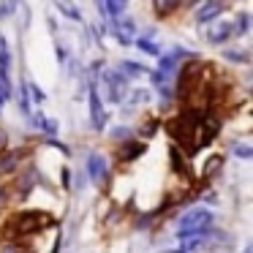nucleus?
I'll return each instance as SVG.
<instances>
[{
    "mask_svg": "<svg viewBox=\"0 0 253 253\" xmlns=\"http://www.w3.org/2000/svg\"><path fill=\"white\" fill-rule=\"evenodd\" d=\"M215 226V215L207 207H191L177 223V240H185V237H199L207 234Z\"/></svg>",
    "mask_w": 253,
    "mask_h": 253,
    "instance_id": "obj_1",
    "label": "nucleus"
},
{
    "mask_svg": "<svg viewBox=\"0 0 253 253\" xmlns=\"http://www.w3.org/2000/svg\"><path fill=\"white\" fill-rule=\"evenodd\" d=\"M55 223V218H52L49 212H36V210H28V212H19L14 215L11 220H8V231H11L14 237H28V234H36V231H41L44 226H52ZM11 237V240H14ZM8 240V242H11Z\"/></svg>",
    "mask_w": 253,
    "mask_h": 253,
    "instance_id": "obj_2",
    "label": "nucleus"
},
{
    "mask_svg": "<svg viewBox=\"0 0 253 253\" xmlns=\"http://www.w3.org/2000/svg\"><path fill=\"white\" fill-rule=\"evenodd\" d=\"M104 82H106V95L112 104H123V98L128 95V79H123L117 71H104Z\"/></svg>",
    "mask_w": 253,
    "mask_h": 253,
    "instance_id": "obj_3",
    "label": "nucleus"
},
{
    "mask_svg": "<svg viewBox=\"0 0 253 253\" xmlns=\"http://www.w3.org/2000/svg\"><path fill=\"white\" fill-rule=\"evenodd\" d=\"M87 98H90V126H93V131H104L106 126V112L104 106H101V95H98V87H95V82L87 84Z\"/></svg>",
    "mask_w": 253,
    "mask_h": 253,
    "instance_id": "obj_4",
    "label": "nucleus"
},
{
    "mask_svg": "<svg viewBox=\"0 0 253 253\" xmlns=\"http://www.w3.org/2000/svg\"><path fill=\"white\" fill-rule=\"evenodd\" d=\"M87 177L93 182H98V185H106V180H109V164H106V158L101 153L87 155Z\"/></svg>",
    "mask_w": 253,
    "mask_h": 253,
    "instance_id": "obj_5",
    "label": "nucleus"
},
{
    "mask_svg": "<svg viewBox=\"0 0 253 253\" xmlns=\"http://www.w3.org/2000/svg\"><path fill=\"white\" fill-rule=\"evenodd\" d=\"M234 36V22L231 19H215L207 30V41L210 44H226Z\"/></svg>",
    "mask_w": 253,
    "mask_h": 253,
    "instance_id": "obj_6",
    "label": "nucleus"
},
{
    "mask_svg": "<svg viewBox=\"0 0 253 253\" xmlns=\"http://www.w3.org/2000/svg\"><path fill=\"white\" fill-rule=\"evenodd\" d=\"M223 3L220 0H210V3H202V6L196 8V25H212L215 19L223 14Z\"/></svg>",
    "mask_w": 253,
    "mask_h": 253,
    "instance_id": "obj_7",
    "label": "nucleus"
},
{
    "mask_svg": "<svg viewBox=\"0 0 253 253\" xmlns=\"http://www.w3.org/2000/svg\"><path fill=\"white\" fill-rule=\"evenodd\" d=\"M144 150H147V144H144L142 139H128V142L120 147V161L123 164H131V161H136Z\"/></svg>",
    "mask_w": 253,
    "mask_h": 253,
    "instance_id": "obj_8",
    "label": "nucleus"
},
{
    "mask_svg": "<svg viewBox=\"0 0 253 253\" xmlns=\"http://www.w3.org/2000/svg\"><path fill=\"white\" fill-rule=\"evenodd\" d=\"M8 71H11V49H8V41L3 39V36H0V82L11 87Z\"/></svg>",
    "mask_w": 253,
    "mask_h": 253,
    "instance_id": "obj_9",
    "label": "nucleus"
},
{
    "mask_svg": "<svg viewBox=\"0 0 253 253\" xmlns=\"http://www.w3.org/2000/svg\"><path fill=\"white\" fill-rule=\"evenodd\" d=\"M39 182V169L36 166H28L25 171H19V177H17V191L22 193V199H25V193L30 191V188Z\"/></svg>",
    "mask_w": 253,
    "mask_h": 253,
    "instance_id": "obj_10",
    "label": "nucleus"
},
{
    "mask_svg": "<svg viewBox=\"0 0 253 253\" xmlns=\"http://www.w3.org/2000/svg\"><path fill=\"white\" fill-rule=\"evenodd\" d=\"M117 74H120L123 79H136V77H144V74H150V68L139 66L136 60H123L120 66H117Z\"/></svg>",
    "mask_w": 253,
    "mask_h": 253,
    "instance_id": "obj_11",
    "label": "nucleus"
},
{
    "mask_svg": "<svg viewBox=\"0 0 253 253\" xmlns=\"http://www.w3.org/2000/svg\"><path fill=\"white\" fill-rule=\"evenodd\" d=\"M19 169V153H0V174H17Z\"/></svg>",
    "mask_w": 253,
    "mask_h": 253,
    "instance_id": "obj_12",
    "label": "nucleus"
},
{
    "mask_svg": "<svg viewBox=\"0 0 253 253\" xmlns=\"http://www.w3.org/2000/svg\"><path fill=\"white\" fill-rule=\"evenodd\" d=\"M104 8H106L109 22H115V19H120L126 14V0H109V3H104Z\"/></svg>",
    "mask_w": 253,
    "mask_h": 253,
    "instance_id": "obj_13",
    "label": "nucleus"
},
{
    "mask_svg": "<svg viewBox=\"0 0 253 253\" xmlns=\"http://www.w3.org/2000/svg\"><path fill=\"white\" fill-rule=\"evenodd\" d=\"M220 169H223V155H212V158L204 164V180H210V177H218Z\"/></svg>",
    "mask_w": 253,
    "mask_h": 253,
    "instance_id": "obj_14",
    "label": "nucleus"
},
{
    "mask_svg": "<svg viewBox=\"0 0 253 253\" xmlns=\"http://www.w3.org/2000/svg\"><path fill=\"white\" fill-rule=\"evenodd\" d=\"M180 6H182V3H177V0H169V3L155 0V3H153V8H155V14H158V17H169V14H174Z\"/></svg>",
    "mask_w": 253,
    "mask_h": 253,
    "instance_id": "obj_15",
    "label": "nucleus"
},
{
    "mask_svg": "<svg viewBox=\"0 0 253 253\" xmlns=\"http://www.w3.org/2000/svg\"><path fill=\"white\" fill-rule=\"evenodd\" d=\"M234 22V36H245L248 28H251V14H237V19H231Z\"/></svg>",
    "mask_w": 253,
    "mask_h": 253,
    "instance_id": "obj_16",
    "label": "nucleus"
},
{
    "mask_svg": "<svg viewBox=\"0 0 253 253\" xmlns=\"http://www.w3.org/2000/svg\"><path fill=\"white\" fill-rule=\"evenodd\" d=\"M136 46L144 52V55H155V57H161V49L153 44V39H144V36H139V39H136Z\"/></svg>",
    "mask_w": 253,
    "mask_h": 253,
    "instance_id": "obj_17",
    "label": "nucleus"
},
{
    "mask_svg": "<svg viewBox=\"0 0 253 253\" xmlns=\"http://www.w3.org/2000/svg\"><path fill=\"white\" fill-rule=\"evenodd\" d=\"M57 11L66 14V17H71V19H77V22H82V11H79L77 6H68V3H57Z\"/></svg>",
    "mask_w": 253,
    "mask_h": 253,
    "instance_id": "obj_18",
    "label": "nucleus"
},
{
    "mask_svg": "<svg viewBox=\"0 0 253 253\" xmlns=\"http://www.w3.org/2000/svg\"><path fill=\"white\" fill-rule=\"evenodd\" d=\"M28 82H22V87H19V109H22V115H28L30 117V101H28V87H25Z\"/></svg>",
    "mask_w": 253,
    "mask_h": 253,
    "instance_id": "obj_19",
    "label": "nucleus"
},
{
    "mask_svg": "<svg viewBox=\"0 0 253 253\" xmlns=\"http://www.w3.org/2000/svg\"><path fill=\"white\" fill-rule=\"evenodd\" d=\"M223 57L229 63H240V66H245V63H248V55H245V52H237V49H226Z\"/></svg>",
    "mask_w": 253,
    "mask_h": 253,
    "instance_id": "obj_20",
    "label": "nucleus"
},
{
    "mask_svg": "<svg viewBox=\"0 0 253 253\" xmlns=\"http://www.w3.org/2000/svg\"><path fill=\"white\" fill-rule=\"evenodd\" d=\"M25 87H28V95H30V98L36 101V104H44V101H46L44 90H41L39 84H25Z\"/></svg>",
    "mask_w": 253,
    "mask_h": 253,
    "instance_id": "obj_21",
    "label": "nucleus"
},
{
    "mask_svg": "<svg viewBox=\"0 0 253 253\" xmlns=\"http://www.w3.org/2000/svg\"><path fill=\"white\" fill-rule=\"evenodd\" d=\"M231 153L237 155V158H251L253 150L248 147V144H240V142H231Z\"/></svg>",
    "mask_w": 253,
    "mask_h": 253,
    "instance_id": "obj_22",
    "label": "nucleus"
},
{
    "mask_svg": "<svg viewBox=\"0 0 253 253\" xmlns=\"http://www.w3.org/2000/svg\"><path fill=\"white\" fill-rule=\"evenodd\" d=\"M171 169L177 174H182V150L180 147H171Z\"/></svg>",
    "mask_w": 253,
    "mask_h": 253,
    "instance_id": "obj_23",
    "label": "nucleus"
},
{
    "mask_svg": "<svg viewBox=\"0 0 253 253\" xmlns=\"http://www.w3.org/2000/svg\"><path fill=\"white\" fill-rule=\"evenodd\" d=\"M0 253H30V251H25V248L19 245V240H11V242H6V245L0 248Z\"/></svg>",
    "mask_w": 253,
    "mask_h": 253,
    "instance_id": "obj_24",
    "label": "nucleus"
},
{
    "mask_svg": "<svg viewBox=\"0 0 253 253\" xmlns=\"http://www.w3.org/2000/svg\"><path fill=\"white\" fill-rule=\"evenodd\" d=\"M112 139H115V142H120V139H123V144H126L128 139H131V131H128L126 126H117V128H115V133H112Z\"/></svg>",
    "mask_w": 253,
    "mask_h": 253,
    "instance_id": "obj_25",
    "label": "nucleus"
},
{
    "mask_svg": "<svg viewBox=\"0 0 253 253\" xmlns=\"http://www.w3.org/2000/svg\"><path fill=\"white\" fill-rule=\"evenodd\" d=\"M17 3H0V19H8L11 14H17Z\"/></svg>",
    "mask_w": 253,
    "mask_h": 253,
    "instance_id": "obj_26",
    "label": "nucleus"
},
{
    "mask_svg": "<svg viewBox=\"0 0 253 253\" xmlns=\"http://www.w3.org/2000/svg\"><path fill=\"white\" fill-rule=\"evenodd\" d=\"M46 144H49V147H55V150H60L63 155H71V147H68V144H63V142H57V139H46Z\"/></svg>",
    "mask_w": 253,
    "mask_h": 253,
    "instance_id": "obj_27",
    "label": "nucleus"
},
{
    "mask_svg": "<svg viewBox=\"0 0 253 253\" xmlns=\"http://www.w3.org/2000/svg\"><path fill=\"white\" fill-rule=\"evenodd\" d=\"M115 36H117V41H120L123 46H131L133 44V36H128V33H123L120 28H115Z\"/></svg>",
    "mask_w": 253,
    "mask_h": 253,
    "instance_id": "obj_28",
    "label": "nucleus"
},
{
    "mask_svg": "<svg viewBox=\"0 0 253 253\" xmlns=\"http://www.w3.org/2000/svg\"><path fill=\"white\" fill-rule=\"evenodd\" d=\"M11 95H14V90L8 87V84H3V82H0V106L6 104V101L11 98Z\"/></svg>",
    "mask_w": 253,
    "mask_h": 253,
    "instance_id": "obj_29",
    "label": "nucleus"
},
{
    "mask_svg": "<svg viewBox=\"0 0 253 253\" xmlns=\"http://www.w3.org/2000/svg\"><path fill=\"white\" fill-rule=\"evenodd\" d=\"M6 204H8V188L0 185V207H6Z\"/></svg>",
    "mask_w": 253,
    "mask_h": 253,
    "instance_id": "obj_30",
    "label": "nucleus"
},
{
    "mask_svg": "<svg viewBox=\"0 0 253 253\" xmlns=\"http://www.w3.org/2000/svg\"><path fill=\"white\" fill-rule=\"evenodd\" d=\"M60 174H63V185L68 188V185H71V171H68V169H63Z\"/></svg>",
    "mask_w": 253,
    "mask_h": 253,
    "instance_id": "obj_31",
    "label": "nucleus"
},
{
    "mask_svg": "<svg viewBox=\"0 0 253 253\" xmlns=\"http://www.w3.org/2000/svg\"><path fill=\"white\" fill-rule=\"evenodd\" d=\"M84 185H87V180H84V174H82V171H79V174H77V188H79V191H82Z\"/></svg>",
    "mask_w": 253,
    "mask_h": 253,
    "instance_id": "obj_32",
    "label": "nucleus"
},
{
    "mask_svg": "<svg viewBox=\"0 0 253 253\" xmlns=\"http://www.w3.org/2000/svg\"><path fill=\"white\" fill-rule=\"evenodd\" d=\"M55 52H57V57H60V60H66V49H63V44H55Z\"/></svg>",
    "mask_w": 253,
    "mask_h": 253,
    "instance_id": "obj_33",
    "label": "nucleus"
},
{
    "mask_svg": "<svg viewBox=\"0 0 253 253\" xmlns=\"http://www.w3.org/2000/svg\"><path fill=\"white\" fill-rule=\"evenodd\" d=\"M3 147H6V131H0V153H3Z\"/></svg>",
    "mask_w": 253,
    "mask_h": 253,
    "instance_id": "obj_34",
    "label": "nucleus"
},
{
    "mask_svg": "<svg viewBox=\"0 0 253 253\" xmlns=\"http://www.w3.org/2000/svg\"><path fill=\"white\" fill-rule=\"evenodd\" d=\"M245 253H251V248H245Z\"/></svg>",
    "mask_w": 253,
    "mask_h": 253,
    "instance_id": "obj_35",
    "label": "nucleus"
}]
</instances>
